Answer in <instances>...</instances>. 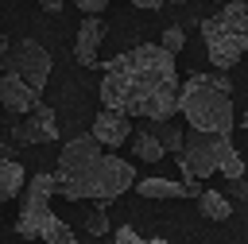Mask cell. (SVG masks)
<instances>
[{
	"label": "cell",
	"mask_w": 248,
	"mask_h": 244,
	"mask_svg": "<svg viewBox=\"0 0 248 244\" xmlns=\"http://www.w3.org/2000/svg\"><path fill=\"white\" fill-rule=\"evenodd\" d=\"M178 66L163 43H140L105 62L101 105L124 116L170 120L178 112Z\"/></svg>",
	"instance_id": "cell-1"
},
{
	"label": "cell",
	"mask_w": 248,
	"mask_h": 244,
	"mask_svg": "<svg viewBox=\"0 0 248 244\" xmlns=\"http://www.w3.org/2000/svg\"><path fill=\"white\" fill-rule=\"evenodd\" d=\"M136 186V167L93 136H74L58 155V194L70 201H112Z\"/></svg>",
	"instance_id": "cell-2"
},
{
	"label": "cell",
	"mask_w": 248,
	"mask_h": 244,
	"mask_svg": "<svg viewBox=\"0 0 248 244\" xmlns=\"http://www.w3.org/2000/svg\"><path fill=\"white\" fill-rule=\"evenodd\" d=\"M178 112L186 116V124L194 132L229 136L232 124H236V112H232V81L225 77V70L190 74L178 85Z\"/></svg>",
	"instance_id": "cell-3"
},
{
	"label": "cell",
	"mask_w": 248,
	"mask_h": 244,
	"mask_svg": "<svg viewBox=\"0 0 248 244\" xmlns=\"http://www.w3.org/2000/svg\"><path fill=\"white\" fill-rule=\"evenodd\" d=\"M178 167L190 182H202L209 174H229L232 182L244 178V159L240 151L232 147L229 136H217V132H190L178 147Z\"/></svg>",
	"instance_id": "cell-4"
},
{
	"label": "cell",
	"mask_w": 248,
	"mask_h": 244,
	"mask_svg": "<svg viewBox=\"0 0 248 244\" xmlns=\"http://www.w3.org/2000/svg\"><path fill=\"white\" fill-rule=\"evenodd\" d=\"M202 39H205V54L217 70L236 66L248 54V0H229L225 8H217L202 23Z\"/></svg>",
	"instance_id": "cell-5"
},
{
	"label": "cell",
	"mask_w": 248,
	"mask_h": 244,
	"mask_svg": "<svg viewBox=\"0 0 248 244\" xmlns=\"http://www.w3.org/2000/svg\"><path fill=\"white\" fill-rule=\"evenodd\" d=\"M58 194V174H31V182L23 186L19 194V217H16V232L23 240H39V229L43 221L54 213L50 209V198Z\"/></svg>",
	"instance_id": "cell-6"
},
{
	"label": "cell",
	"mask_w": 248,
	"mask_h": 244,
	"mask_svg": "<svg viewBox=\"0 0 248 244\" xmlns=\"http://www.w3.org/2000/svg\"><path fill=\"white\" fill-rule=\"evenodd\" d=\"M8 70L19 74L35 93H43V89H46V77H50V54L43 50V43L23 39V43H16V50H12V66H8Z\"/></svg>",
	"instance_id": "cell-7"
},
{
	"label": "cell",
	"mask_w": 248,
	"mask_h": 244,
	"mask_svg": "<svg viewBox=\"0 0 248 244\" xmlns=\"http://www.w3.org/2000/svg\"><path fill=\"white\" fill-rule=\"evenodd\" d=\"M16 143H54L58 139V128H54V112L46 105H35L31 112H23L12 128Z\"/></svg>",
	"instance_id": "cell-8"
},
{
	"label": "cell",
	"mask_w": 248,
	"mask_h": 244,
	"mask_svg": "<svg viewBox=\"0 0 248 244\" xmlns=\"http://www.w3.org/2000/svg\"><path fill=\"white\" fill-rule=\"evenodd\" d=\"M101 147H120L128 136H132V116H124V112H116V108H101L97 112V120H93V132H89Z\"/></svg>",
	"instance_id": "cell-9"
},
{
	"label": "cell",
	"mask_w": 248,
	"mask_h": 244,
	"mask_svg": "<svg viewBox=\"0 0 248 244\" xmlns=\"http://www.w3.org/2000/svg\"><path fill=\"white\" fill-rule=\"evenodd\" d=\"M101 43H105V19H101V15H81V27H78V35H74V58H78L81 66H93Z\"/></svg>",
	"instance_id": "cell-10"
},
{
	"label": "cell",
	"mask_w": 248,
	"mask_h": 244,
	"mask_svg": "<svg viewBox=\"0 0 248 244\" xmlns=\"http://www.w3.org/2000/svg\"><path fill=\"white\" fill-rule=\"evenodd\" d=\"M0 105L8 108V112H16V116H23V112H31L35 105H39V93L19 77V74H4L0 77Z\"/></svg>",
	"instance_id": "cell-11"
},
{
	"label": "cell",
	"mask_w": 248,
	"mask_h": 244,
	"mask_svg": "<svg viewBox=\"0 0 248 244\" xmlns=\"http://www.w3.org/2000/svg\"><path fill=\"white\" fill-rule=\"evenodd\" d=\"M136 194L143 198H155V201H167V198H198V186L186 178V182H170V178H136Z\"/></svg>",
	"instance_id": "cell-12"
},
{
	"label": "cell",
	"mask_w": 248,
	"mask_h": 244,
	"mask_svg": "<svg viewBox=\"0 0 248 244\" xmlns=\"http://www.w3.org/2000/svg\"><path fill=\"white\" fill-rule=\"evenodd\" d=\"M23 186H27V170L16 159H4L0 155V205H8L12 198H19Z\"/></svg>",
	"instance_id": "cell-13"
},
{
	"label": "cell",
	"mask_w": 248,
	"mask_h": 244,
	"mask_svg": "<svg viewBox=\"0 0 248 244\" xmlns=\"http://www.w3.org/2000/svg\"><path fill=\"white\" fill-rule=\"evenodd\" d=\"M198 209L205 221H229L232 217V201L217 190H198Z\"/></svg>",
	"instance_id": "cell-14"
},
{
	"label": "cell",
	"mask_w": 248,
	"mask_h": 244,
	"mask_svg": "<svg viewBox=\"0 0 248 244\" xmlns=\"http://www.w3.org/2000/svg\"><path fill=\"white\" fill-rule=\"evenodd\" d=\"M128 139H132V155H136V159H143V163H159V159L167 155L151 128H140V132H132Z\"/></svg>",
	"instance_id": "cell-15"
},
{
	"label": "cell",
	"mask_w": 248,
	"mask_h": 244,
	"mask_svg": "<svg viewBox=\"0 0 248 244\" xmlns=\"http://www.w3.org/2000/svg\"><path fill=\"white\" fill-rule=\"evenodd\" d=\"M39 240H46V244H78V236H74V229L58 217V213H50L46 221H43V229H39Z\"/></svg>",
	"instance_id": "cell-16"
},
{
	"label": "cell",
	"mask_w": 248,
	"mask_h": 244,
	"mask_svg": "<svg viewBox=\"0 0 248 244\" xmlns=\"http://www.w3.org/2000/svg\"><path fill=\"white\" fill-rule=\"evenodd\" d=\"M151 132H155V139L163 143V151H174V155H178V147H182V139H186V136H182V128H178L174 120H155V128H151Z\"/></svg>",
	"instance_id": "cell-17"
},
{
	"label": "cell",
	"mask_w": 248,
	"mask_h": 244,
	"mask_svg": "<svg viewBox=\"0 0 248 244\" xmlns=\"http://www.w3.org/2000/svg\"><path fill=\"white\" fill-rule=\"evenodd\" d=\"M112 244H170V240H143L132 225H120V229L112 232Z\"/></svg>",
	"instance_id": "cell-18"
},
{
	"label": "cell",
	"mask_w": 248,
	"mask_h": 244,
	"mask_svg": "<svg viewBox=\"0 0 248 244\" xmlns=\"http://www.w3.org/2000/svg\"><path fill=\"white\" fill-rule=\"evenodd\" d=\"M163 46H167L170 54H178V50L186 46V31H182V27H167V31H163Z\"/></svg>",
	"instance_id": "cell-19"
},
{
	"label": "cell",
	"mask_w": 248,
	"mask_h": 244,
	"mask_svg": "<svg viewBox=\"0 0 248 244\" xmlns=\"http://www.w3.org/2000/svg\"><path fill=\"white\" fill-rule=\"evenodd\" d=\"M85 232H89V236H101V232H108L105 209H93V217H85Z\"/></svg>",
	"instance_id": "cell-20"
},
{
	"label": "cell",
	"mask_w": 248,
	"mask_h": 244,
	"mask_svg": "<svg viewBox=\"0 0 248 244\" xmlns=\"http://www.w3.org/2000/svg\"><path fill=\"white\" fill-rule=\"evenodd\" d=\"M108 4H112V0H74V8H78L81 15H101Z\"/></svg>",
	"instance_id": "cell-21"
},
{
	"label": "cell",
	"mask_w": 248,
	"mask_h": 244,
	"mask_svg": "<svg viewBox=\"0 0 248 244\" xmlns=\"http://www.w3.org/2000/svg\"><path fill=\"white\" fill-rule=\"evenodd\" d=\"M39 8H43L46 15H58V12H62V0H39Z\"/></svg>",
	"instance_id": "cell-22"
},
{
	"label": "cell",
	"mask_w": 248,
	"mask_h": 244,
	"mask_svg": "<svg viewBox=\"0 0 248 244\" xmlns=\"http://www.w3.org/2000/svg\"><path fill=\"white\" fill-rule=\"evenodd\" d=\"M132 4H136V8H159L163 0H132Z\"/></svg>",
	"instance_id": "cell-23"
},
{
	"label": "cell",
	"mask_w": 248,
	"mask_h": 244,
	"mask_svg": "<svg viewBox=\"0 0 248 244\" xmlns=\"http://www.w3.org/2000/svg\"><path fill=\"white\" fill-rule=\"evenodd\" d=\"M244 128H248V112H244Z\"/></svg>",
	"instance_id": "cell-24"
}]
</instances>
